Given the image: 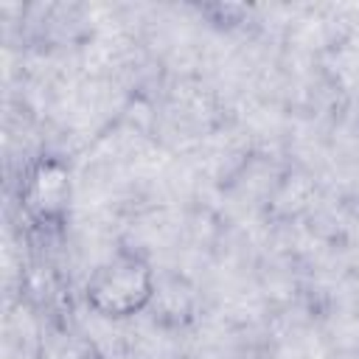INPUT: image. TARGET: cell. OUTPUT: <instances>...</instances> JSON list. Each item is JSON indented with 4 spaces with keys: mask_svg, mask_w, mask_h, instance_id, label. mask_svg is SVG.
I'll return each mask as SVG.
<instances>
[{
    "mask_svg": "<svg viewBox=\"0 0 359 359\" xmlns=\"http://www.w3.org/2000/svg\"><path fill=\"white\" fill-rule=\"evenodd\" d=\"M154 292L157 278L149 258L135 250H118L90 272L84 303L104 320H129L151 309Z\"/></svg>",
    "mask_w": 359,
    "mask_h": 359,
    "instance_id": "6da1fadb",
    "label": "cell"
},
{
    "mask_svg": "<svg viewBox=\"0 0 359 359\" xmlns=\"http://www.w3.org/2000/svg\"><path fill=\"white\" fill-rule=\"evenodd\" d=\"M22 208L28 216L42 227H62L70 213L73 182L70 171L59 157H39L25 171L22 188Z\"/></svg>",
    "mask_w": 359,
    "mask_h": 359,
    "instance_id": "7a4b0ae2",
    "label": "cell"
},
{
    "mask_svg": "<svg viewBox=\"0 0 359 359\" xmlns=\"http://www.w3.org/2000/svg\"><path fill=\"white\" fill-rule=\"evenodd\" d=\"M154 320L163 325H185L194 317V292L185 280L180 278H163L157 280V292L151 300Z\"/></svg>",
    "mask_w": 359,
    "mask_h": 359,
    "instance_id": "3957f363",
    "label": "cell"
},
{
    "mask_svg": "<svg viewBox=\"0 0 359 359\" xmlns=\"http://www.w3.org/2000/svg\"><path fill=\"white\" fill-rule=\"evenodd\" d=\"M199 11L219 28H233L250 17V8L236 3H210V6H199Z\"/></svg>",
    "mask_w": 359,
    "mask_h": 359,
    "instance_id": "277c9868",
    "label": "cell"
}]
</instances>
